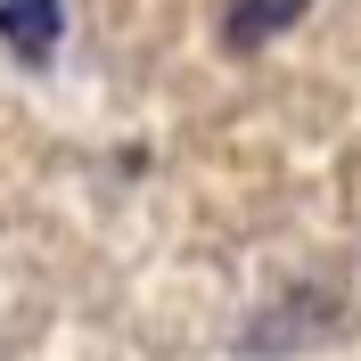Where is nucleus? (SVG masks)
<instances>
[{"instance_id": "obj_1", "label": "nucleus", "mask_w": 361, "mask_h": 361, "mask_svg": "<svg viewBox=\"0 0 361 361\" xmlns=\"http://www.w3.org/2000/svg\"><path fill=\"white\" fill-rule=\"evenodd\" d=\"M0 42L25 66L58 58V42H66V0H0Z\"/></svg>"}, {"instance_id": "obj_2", "label": "nucleus", "mask_w": 361, "mask_h": 361, "mask_svg": "<svg viewBox=\"0 0 361 361\" xmlns=\"http://www.w3.org/2000/svg\"><path fill=\"white\" fill-rule=\"evenodd\" d=\"M304 8H312V0H230V8H222V42L247 58V49L279 42L288 25H304Z\"/></svg>"}]
</instances>
